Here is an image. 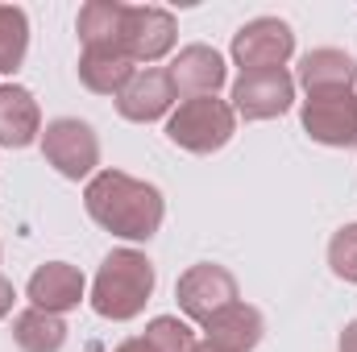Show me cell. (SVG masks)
<instances>
[{
    "label": "cell",
    "instance_id": "16",
    "mask_svg": "<svg viewBox=\"0 0 357 352\" xmlns=\"http://www.w3.org/2000/svg\"><path fill=\"white\" fill-rule=\"evenodd\" d=\"M133 75H137V63L116 46H100V50L79 54V83L96 95H121Z\"/></svg>",
    "mask_w": 357,
    "mask_h": 352
},
{
    "label": "cell",
    "instance_id": "5",
    "mask_svg": "<svg viewBox=\"0 0 357 352\" xmlns=\"http://www.w3.org/2000/svg\"><path fill=\"white\" fill-rule=\"evenodd\" d=\"M291 54H295V33L278 17H254L233 33V63L241 67V75L282 71Z\"/></svg>",
    "mask_w": 357,
    "mask_h": 352
},
{
    "label": "cell",
    "instance_id": "18",
    "mask_svg": "<svg viewBox=\"0 0 357 352\" xmlns=\"http://www.w3.org/2000/svg\"><path fill=\"white\" fill-rule=\"evenodd\" d=\"M125 13H129V4H121V0H88L79 8V21H75L84 50H100V46H116L121 50Z\"/></svg>",
    "mask_w": 357,
    "mask_h": 352
},
{
    "label": "cell",
    "instance_id": "9",
    "mask_svg": "<svg viewBox=\"0 0 357 352\" xmlns=\"http://www.w3.org/2000/svg\"><path fill=\"white\" fill-rule=\"evenodd\" d=\"M295 104V79L287 71H250L233 83V112L245 120H274Z\"/></svg>",
    "mask_w": 357,
    "mask_h": 352
},
{
    "label": "cell",
    "instance_id": "15",
    "mask_svg": "<svg viewBox=\"0 0 357 352\" xmlns=\"http://www.w3.org/2000/svg\"><path fill=\"white\" fill-rule=\"evenodd\" d=\"M38 133H42V108L33 91L21 83H4L0 88V145L25 150L38 141Z\"/></svg>",
    "mask_w": 357,
    "mask_h": 352
},
{
    "label": "cell",
    "instance_id": "2",
    "mask_svg": "<svg viewBox=\"0 0 357 352\" xmlns=\"http://www.w3.org/2000/svg\"><path fill=\"white\" fill-rule=\"evenodd\" d=\"M154 265L146 253L137 249H112L100 269H96V282H91V311L100 319H112V323H125V319H137L154 294Z\"/></svg>",
    "mask_w": 357,
    "mask_h": 352
},
{
    "label": "cell",
    "instance_id": "14",
    "mask_svg": "<svg viewBox=\"0 0 357 352\" xmlns=\"http://www.w3.org/2000/svg\"><path fill=\"white\" fill-rule=\"evenodd\" d=\"M299 83L307 88V95H337V91H354V83H357L354 54L333 50V46L307 50V54L299 58Z\"/></svg>",
    "mask_w": 357,
    "mask_h": 352
},
{
    "label": "cell",
    "instance_id": "7",
    "mask_svg": "<svg viewBox=\"0 0 357 352\" xmlns=\"http://www.w3.org/2000/svg\"><path fill=\"white\" fill-rule=\"evenodd\" d=\"M303 133L320 145L349 150L357 145V91H337V95H307L299 108Z\"/></svg>",
    "mask_w": 357,
    "mask_h": 352
},
{
    "label": "cell",
    "instance_id": "21",
    "mask_svg": "<svg viewBox=\"0 0 357 352\" xmlns=\"http://www.w3.org/2000/svg\"><path fill=\"white\" fill-rule=\"evenodd\" d=\"M328 269L341 282H357V224H345L328 241Z\"/></svg>",
    "mask_w": 357,
    "mask_h": 352
},
{
    "label": "cell",
    "instance_id": "24",
    "mask_svg": "<svg viewBox=\"0 0 357 352\" xmlns=\"http://www.w3.org/2000/svg\"><path fill=\"white\" fill-rule=\"evenodd\" d=\"M341 352H357V319L354 323H345V332H341V344H337Z\"/></svg>",
    "mask_w": 357,
    "mask_h": 352
},
{
    "label": "cell",
    "instance_id": "13",
    "mask_svg": "<svg viewBox=\"0 0 357 352\" xmlns=\"http://www.w3.org/2000/svg\"><path fill=\"white\" fill-rule=\"evenodd\" d=\"M204 336H208V344H216V349H225V352H254L262 344V336H266V319H262L258 307H250V303L237 298L233 307L216 311L204 323Z\"/></svg>",
    "mask_w": 357,
    "mask_h": 352
},
{
    "label": "cell",
    "instance_id": "10",
    "mask_svg": "<svg viewBox=\"0 0 357 352\" xmlns=\"http://www.w3.org/2000/svg\"><path fill=\"white\" fill-rule=\"evenodd\" d=\"M175 83H171V75L167 71H158V67H146V71H137L125 91L116 95V112L125 116V120H133V125H150V120H158V116H167L171 108H175Z\"/></svg>",
    "mask_w": 357,
    "mask_h": 352
},
{
    "label": "cell",
    "instance_id": "19",
    "mask_svg": "<svg viewBox=\"0 0 357 352\" xmlns=\"http://www.w3.org/2000/svg\"><path fill=\"white\" fill-rule=\"evenodd\" d=\"M29 50V17L17 4H0V71L13 75Z\"/></svg>",
    "mask_w": 357,
    "mask_h": 352
},
{
    "label": "cell",
    "instance_id": "3",
    "mask_svg": "<svg viewBox=\"0 0 357 352\" xmlns=\"http://www.w3.org/2000/svg\"><path fill=\"white\" fill-rule=\"evenodd\" d=\"M233 133H237V112L229 99H216V95L178 99V108L167 120L171 145L187 154H216L233 141Z\"/></svg>",
    "mask_w": 357,
    "mask_h": 352
},
{
    "label": "cell",
    "instance_id": "22",
    "mask_svg": "<svg viewBox=\"0 0 357 352\" xmlns=\"http://www.w3.org/2000/svg\"><path fill=\"white\" fill-rule=\"evenodd\" d=\"M13 298H17V290H13V282H8V278L0 273V319H4L8 311H13Z\"/></svg>",
    "mask_w": 357,
    "mask_h": 352
},
{
    "label": "cell",
    "instance_id": "12",
    "mask_svg": "<svg viewBox=\"0 0 357 352\" xmlns=\"http://www.w3.org/2000/svg\"><path fill=\"white\" fill-rule=\"evenodd\" d=\"M84 290H88L84 273H79L75 265H67V262L38 265L33 278H29V286H25L29 307H42V311H50V315H67V311H75V307L84 303Z\"/></svg>",
    "mask_w": 357,
    "mask_h": 352
},
{
    "label": "cell",
    "instance_id": "11",
    "mask_svg": "<svg viewBox=\"0 0 357 352\" xmlns=\"http://www.w3.org/2000/svg\"><path fill=\"white\" fill-rule=\"evenodd\" d=\"M167 75H171V83H175V95L195 99V95H216V88H225L229 67H225V58H220L212 46L195 42V46H183V50H178L175 63L167 67Z\"/></svg>",
    "mask_w": 357,
    "mask_h": 352
},
{
    "label": "cell",
    "instance_id": "6",
    "mask_svg": "<svg viewBox=\"0 0 357 352\" xmlns=\"http://www.w3.org/2000/svg\"><path fill=\"white\" fill-rule=\"evenodd\" d=\"M175 298H178V307H183L187 319L208 323L216 311H225V307L237 303V278H233V269H225V265L199 262V265H191V269L178 273Z\"/></svg>",
    "mask_w": 357,
    "mask_h": 352
},
{
    "label": "cell",
    "instance_id": "25",
    "mask_svg": "<svg viewBox=\"0 0 357 352\" xmlns=\"http://www.w3.org/2000/svg\"><path fill=\"white\" fill-rule=\"evenodd\" d=\"M191 352H225V349H216V344H208V340H204V344H195Z\"/></svg>",
    "mask_w": 357,
    "mask_h": 352
},
{
    "label": "cell",
    "instance_id": "1",
    "mask_svg": "<svg viewBox=\"0 0 357 352\" xmlns=\"http://www.w3.org/2000/svg\"><path fill=\"white\" fill-rule=\"evenodd\" d=\"M84 207L104 232L121 241H150L167 216L162 191L125 170H96L84 186Z\"/></svg>",
    "mask_w": 357,
    "mask_h": 352
},
{
    "label": "cell",
    "instance_id": "23",
    "mask_svg": "<svg viewBox=\"0 0 357 352\" xmlns=\"http://www.w3.org/2000/svg\"><path fill=\"white\" fill-rule=\"evenodd\" d=\"M112 352H158V349H154V344H150L146 336H133V340H125V344H116Z\"/></svg>",
    "mask_w": 357,
    "mask_h": 352
},
{
    "label": "cell",
    "instance_id": "4",
    "mask_svg": "<svg viewBox=\"0 0 357 352\" xmlns=\"http://www.w3.org/2000/svg\"><path fill=\"white\" fill-rule=\"evenodd\" d=\"M42 158L63 178H71V182L91 178L96 166H100V137H96V129H91L88 120L59 116L42 133Z\"/></svg>",
    "mask_w": 357,
    "mask_h": 352
},
{
    "label": "cell",
    "instance_id": "20",
    "mask_svg": "<svg viewBox=\"0 0 357 352\" xmlns=\"http://www.w3.org/2000/svg\"><path fill=\"white\" fill-rule=\"evenodd\" d=\"M146 340L158 352H191L195 349V332H191V323H183L178 315H158V319H150Z\"/></svg>",
    "mask_w": 357,
    "mask_h": 352
},
{
    "label": "cell",
    "instance_id": "8",
    "mask_svg": "<svg viewBox=\"0 0 357 352\" xmlns=\"http://www.w3.org/2000/svg\"><path fill=\"white\" fill-rule=\"evenodd\" d=\"M178 25L175 17L158 4H129L125 13V33H121V50L133 63H158L175 50Z\"/></svg>",
    "mask_w": 357,
    "mask_h": 352
},
{
    "label": "cell",
    "instance_id": "17",
    "mask_svg": "<svg viewBox=\"0 0 357 352\" xmlns=\"http://www.w3.org/2000/svg\"><path fill=\"white\" fill-rule=\"evenodd\" d=\"M13 344L21 352H63L67 323H63V315H50L42 307H25L13 315Z\"/></svg>",
    "mask_w": 357,
    "mask_h": 352
}]
</instances>
